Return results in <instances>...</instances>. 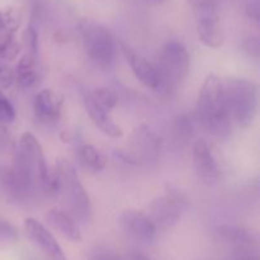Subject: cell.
I'll return each instance as SVG.
<instances>
[{
	"instance_id": "1",
	"label": "cell",
	"mask_w": 260,
	"mask_h": 260,
	"mask_svg": "<svg viewBox=\"0 0 260 260\" xmlns=\"http://www.w3.org/2000/svg\"><path fill=\"white\" fill-rule=\"evenodd\" d=\"M196 118L201 126L217 139H228L231 134L230 112L226 103L223 83L211 74L203 81L196 104Z\"/></svg>"
},
{
	"instance_id": "2",
	"label": "cell",
	"mask_w": 260,
	"mask_h": 260,
	"mask_svg": "<svg viewBox=\"0 0 260 260\" xmlns=\"http://www.w3.org/2000/svg\"><path fill=\"white\" fill-rule=\"evenodd\" d=\"M52 196L61 198L75 221L89 222L91 218L90 198L79 179L75 167L69 160L58 159L52 172Z\"/></svg>"
},
{
	"instance_id": "3",
	"label": "cell",
	"mask_w": 260,
	"mask_h": 260,
	"mask_svg": "<svg viewBox=\"0 0 260 260\" xmlns=\"http://www.w3.org/2000/svg\"><path fill=\"white\" fill-rule=\"evenodd\" d=\"M13 167L17 168L23 174L28 175L33 180L36 188H40L45 193L52 196V172L48 168L40 141L29 132H25L20 136L14 152Z\"/></svg>"
},
{
	"instance_id": "4",
	"label": "cell",
	"mask_w": 260,
	"mask_h": 260,
	"mask_svg": "<svg viewBox=\"0 0 260 260\" xmlns=\"http://www.w3.org/2000/svg\"><path fill=\"white\" fill-rule=\"evenodd\" d=\"M160 80L159 90L175 93L185 83L189 74L190 56L179 41H169L161 47L155 65Z\"/></svg>"
},
{
	"instance_id": "5",
	"label": "cell",
	"mask_w": 260,
	"mask_h": 260,
	"mask_svg": "<svg viewBox=\"0 0 260 260\" xmlns=\"http://www.w3.org/2000/svg\"><path fill=\"white\" fill-rule=\"evenodd\" d=\"M223 91L231 121L241 127L251 126L258 113V86L246 79L230 78L223 83Z\"/></svg>"
},
{
	"instance_id": "6",
	"label": "cell",
	"mask_w": 260,
	"mask_h": 260,
	"mask_svg": "<svg viewBox=\"0 0 260 260\" xmlns=\"http://www.w3.org/2000/svg\"><path fill=\"white\" fill-rule=\"evenodd\" d=\"M84 50L91 61L101 69H109L114 63L117 42L111 30L101 23L83 19L79 24Z\"/></svg>"
},
{
	"instance_id": "7",
	"label": "cell",
	"mask_w": 260,
	"mask_h": 260,
	"mask_svg": "<svg viewBox=\"0 0 260 260\" xmlns=\"http://www.w3.org/2000/svg\"><path fill=\"white\" fill-rule=\"evenodd\" d=\"M188 205L187 197L179 190H169L156 197L149 206V218L157 230H168L177 225Z\"/></svg>"
},
{
	"instance_id": "8",
	"label": "cell",
	"mask_w": 260,
	"mask_h": 260,
	"mask_svg": "<svg viewBox=\"0 0 260 260\" xmlns=\"http://www.w3.org/2000/svg\"><path fill=\"white\" fill-rule=\"evenodd\" d=\"M220 0H201L197 10V33L200 41L210 48H220L225 41L218 15Z\"/></svg>"
},
{
	"instance_id": "9",
	"label": "cell",
	"mask_w": 260,
	"mask_h": 260,
	"mask_svg": "<svg viewBox=\"0 0 260 260\" xmlns=\"http://www.w3.org/2000/svg\"><path fill=\"white\" fill-rule=\"evenodd\" d=\"M161 152V139L146 124H141L134 131L129 142V150L124 154L128 162L155 164L159 161Z\"/></svg>"
},
{
	"instance_id": "10",
	"label": "cell",
	"mask_w": 260,
	"mask_h": 260,
	"mask_svg": "<svg viewBox=\"0 0 260 260\" xmlns=\"http://www.w3.org/2000/svg\"><path fill=\"white\" fill-rule=\"evenodd\" d=\"M192 156L198 179L203 184H216L221 177V162L215 147L206 140L201 139L193 145Z\"/></svg>"
},
{
	"instance_id": "11",
	"label": "cell",
	"mask_w": 260,
	"mask_h": 260,
	"mask_svg": "<svg viewBox=\"0 0 260 260\" xmlns=\"http://www.w3.org/2000/svg\"><path fill=\"white\" fill-rule=\"evenodd\" d=\"M119 228L126 236L142 245H151L157 236V229L144 212L135 210L124 211L119 216Z\"/></svg>"
},
{
	"instance_id": "12",
	"label": "cell",
	"mask_w": 260,
	"mask_h": 260,
	"mask_svg": "<svg viewBox=\"0 0 260 260\" xmlns=\"http://www.w3.org/2000/svg\"><path fill=\"white\" fill-rule=\"evenodd\" d=\"M24 233L28 240L42 253V255L47 260H68L55 236L47 230V228L42 222L32 217L25 218Z\"/></svg>"
},
{
	"instance_id": "13",
	"label": "cell",
	"mask_w": 260,
	"mask_h": 260,
	"mask_svg": "<svg viewBox=\"0 0 260 260\" xmlns=\"http://www.w3.org/2000/svg\"><path fill=\"white\" fill-rule=\"evenodd\" d=\"M61 107L62 102L51 89L38 91L33 102L36 121L43 127L55 126L61 117Z\"/></svg>"
},
{
	"instance_id": "14",
	"label": "cell",
	"mask_w": 260,
	"mask_h": 260,
	"mask_svg": "<svg viewBox=\"0 0 260 260\" xmlns=\"http://www.w3.org/2000/svg\"><path fill=\"white\" fill-rule=\"evenodd\" d=\"M119 46H121L122 52H123L124 57H126L127 63L129 65V68H131L132 73L135 74L137 80L141 84H144L145 86H147V88L159 90L160 80L159 75H157V70L154 63L150 62L147 58H145L140 53L135 52L126 43L121 42Z\"/></svg>"
},
{
	"instance_id": "15",
	"label": "cell",
	"mask_w": 260,
	"mask_h": 260,
	"mask_svg": "<svg viewBox=\"0 0 260 260\" xmlns=\"http://www.w3.org/2000/svg\"><path fill=\"white\" fill-rule=\"evenodd\" d=\"M84 103H85L86 112H88L89 117L93 121V123L101 129L103 134L107 136L112 137V139H121L123 136V131L121 127L113 121L109 112L104 111L95 101L90 96V94L86 93L84 95Z\"/></svg>"
},
{
	"instance_id": "16",
	"label": "cell",
	"mask_w": 260,
	"mask_h": 260,
	"mask_svg": "<svg viewBox=\"0 0 260 260\" xmlns=\"http://www.w3.org/2000/svg\"><path fill=\"white\" fill-rule=\"evenodd\" d=\"M46 221L51 228L55 229L56 231L65 236L69 240L74 241V243H79L81 241V233L79 226L76 225V221L70 213L66 210H61V208H52L48 211L46 215Z\"/></svg>"
},
{
	"instance_id": "17",
	"label": "cell",
	"mask_w": 260,
	"mask_h": 260,
	"mask_svg": "<svg viewBox=\"0 0 260 260\" xmlns=\"http://www.w3.org/2000/svg\"><path fill=\"white\" fill-rule=\"evenodd\" d=\"M217 235L226 244L234 246L236 249V253L251 250L256 244L253 234L241 226L222 225L217 229Z\"/></svg>"
},
{
	"instance_id": "18",
	"label": "cell",
	"mask_w": 260,
	"mask_h": 260,
	"mask_svg": "<svg viewBox=\"0 0 260 260\" xmlns=\"http://www.w3.org/2000/svg\"><path fill=\"white\" fill-rule=\"evenodd\" d=\"M0 188L15 201H25L35 193L19 179L12 167L0 168Z\"/></svg>"
},
{
	"instance_id": "19",
	"label": "cell",
	"mask_w": 260,
	"mask_h": 260,
	"mask_svg": "<svg viewBox=\"0 0 260 260\" xmlns=\"http://www.w3.org/2000/svg\"><path fill=\"white\" fill-rule=\"evenodd\" d=\"M76 157H78L79 165L85 172L93 173V174L101 173L107 165L106 156L102 154L101 150H98L93 145L84 144L79 146Z\"/></svg>"
},
{
	"instance_id": "20",
	"label": "cell",
	"mask_w": 260,
	"mask_h": 260,
	"mask_svg": "<svg viewBox=\"0 0 260 260\" xmlns=\"http://www.w3.org/2000/svg\"><path fill=\"white\" fill-rule=\"evenodd\" d=\"M15 83L20 88H30L37 83L38 71L36 69V56L24 53L23 57L18 61V65L14 70Z\"/></svg>"
},
{
	"instance_id": "21",
	"label": "cell",
	"mask_w": 260,
	"mask_h": 260,
	"mask_svg": "<svg viewBox=\"0 0 260 260\" xmlns=\"http://www.w3.org/2000/svg\"><path fill=\"white\" fill-rule=\"evenodd\" d=\"M89 94L104 111L109 112V113L118 104V95H117L116 91L109 88H98L93 93Z\"/></svg>"
},
{
	"instance_id": "22",
	"label": "cell",
	"mask_w": 260,
	"mask_h": 260,
	"mask_svg": "<svg viewBox=\"0 0 260 260\" xmlns=\"http://www.w3.org/2000/svg\"><path fill=\"white\" fill-rule=\"evenodd\" d=\"M23 43L27 55L37 56L38 53V33L32 25L27 27L23 32Z\"/></svg>"
},
{
	"instance_id": "23",
	"label": "cell",
	"mask_w": 260,
	"mask_h": 260,
	"mask_svg": "<svg viewBox=\"0 0 260 260\" xmlns=\"http://www.w3.org/2000/svg\"><path fill=\"white\" fill-rule=\"evenodd\" d=\"M174 131L180 139H188V137L192 136L193 123L190 117H188L187 114L178 116L174 121Z\"/></svg>"
},
{
	"instance_id": "24",
	"label": "cell",
	"mask_w": 260,
	"mask_h": 260,
	"mask_svg": "<svg viewBox=\"0 0 260 260\" xmlns=\"http://www.w3.org/2000/svg\"><path fill=\"white\" fill-rule=\"evenodd\" d=\"M15 119V109L9 99L0 91V122L4 124L10 123Z\"/></svg>"
},
{
	"instance_id": "25",
	"label": "cell",
	"mask_w": 260,
	"mask_h": 260,
	"mask_svg": "<svg viewBox=\"0 0 260 260\" xmlns=\"http://www.w3.org/2000/svg\"><path fill=\"white\" fill-rule=\"evenodd\" d=\"M17 239L18 233L14 226L0 218V244H13Z\"/></svg>"
},
{
	"instance_id": "26",
	"label": "cell",
	"mask_w": 260,
	"mask_h": 260,
	"mask_svg": "<svg viewBox=\"0 0 260 260\" xmlns=\"http://www.w3.org/2000/svg\"><path fill=\"white\" fill-rule=\"evenodd\" d=\"M244 52L251 58H255L258 60L260 55V43L258 37H248L241 45Z\"/></svg>"
},
{
	"instance_id": "27",
	"label": "cell",
	"mask_w": 260,
	"mask_h": 260,
	"mask_svg": "<svg viewBox=\"0 0 260 260\" xmlns=\"http://www.w3.org/2000/svg\"><path fill=\"white\" fill-rule=\"evenodd\" d=\"M13 83H15L14 70L0 62V88H9Z\"/></svg>"
},
{
	"instance_id": "28",
	"label": "cell",
	"mask_w": 260,
	"mask_h": 260,
	"mask_svg": "<svg viewBox=\"0 0 260 260\" xmlns=\"http://www.w3.org/2000/svg\"><path fill=\"white\" fill-rule=\"evenodd\" d=\"M10 141H12V136H10L9 129L4 123L0 122V150L7 149L10 145Z\"/></svg>"
},
{
	"instance_id": "29",
	"label": "cell",
	"mask_w": 260,
	"mask_h": 260,
	"mask_svg": "<svg viewBox=\"0 0 260 260\" xmlns=\"http://www.w3.org/2000/svg\"><path fill=\"white\" fill-rule=\"evenodd\" d=\"M231 260H259V258L249 251H238Z\"/></svg>"
},
{
	"instance_id": "30",
	"label": "cell",
	"mask_w": 260,
	"mask_h": 260,
	"mask_svg": "<svg viewBox=\"0 0 260 260\" xmlns=\"http://www.w3.org/2000/svg\"><path fill=\"white\" fill-rule=\"evenodd\" d=\"M122 260H150L145 254L140 253V251H129L124 255Z\"/></svg>"
},
{
	"instance_id": "31",
	"label": "cell",
	"mask_w": 260,
	"mask_h": 260,
	"mask_svg": "<svg viewBox=\"0 0 260 260\" xmlns=\"http://www.w3.org/2000/svg\"><path fill=\"white\" fill-rule=\"evenodd\" d=\"M200 2H201V0H189V3H190V4H192L194 8L197 7L198 4H200Z\"/></svg>"
},
{
	"instance_id": "32",
	"label": "cell",
	"mask_w": 260,
	"mask_h": 260,
	"mask_svg": "<svg viewBox=\"0 0 260 260\" xmlns=\"http://www.w3.org/2000/svg\"><path fill=\"white\" fill-rule=\"evenodd\" d=\"M147 2H150V3H161V2H164V0H147Z\"/></svg>"
}]
</instances>
